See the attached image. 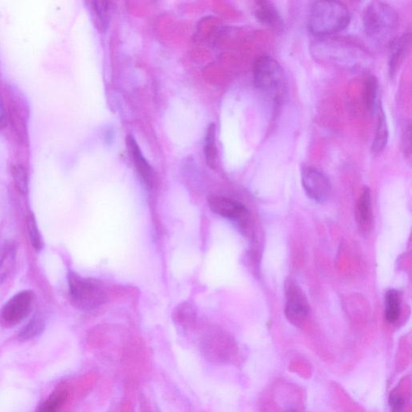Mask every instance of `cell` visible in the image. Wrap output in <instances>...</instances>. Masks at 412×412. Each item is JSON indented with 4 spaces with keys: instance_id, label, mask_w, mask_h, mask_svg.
<instances>
[{
    "instance_id": "obj_9",
    "label": "cell",
    "mask_w": 412,
    "mask_h": 412,
    "mask_svg": "<svg viewBox=\"0 0 412 412\" xmlns=\"http://www.w3.org/2000/svg\"><path fill=\"white\" fill-rule=\"evenodd\" d=\"M308 312V303L303 292L295 284H289L287 287L285 308V314L288 320L294 325H299L306 320Z\"/></svg>"
},
{
    "instance_id": "obj_3",
    "label": "cell",
    "mask_w": 412,
    "mask_h": 412,
    "mask_svg": "<svg viewBox=\"0 0 412 412\" xmlns=\"http://www.w3.org/2000/svg\"><path fill=\"white\" fill-rule=\"evenodd\" d=\"M350 13L344 3L317 1L309 10L308 27L317 38L330 37L349 26Z\"/></svg>"
},
{
    "instance_id": "obj_28",
    "label": "cell",
    "mask_w": 412,
    "mask_h": 412,
    "mask_svg": "<svg viewBox=\"0 0 412 412\" xmlns=\"http://www.w3.org/2000/svg\"><path fill=\"white\" fill-rule=\"evenodd\" d=\"M4 118L3 106L1 99H0V124L3 122Z\"/></svg>"
},
{
    "instance_id": "obj_17",
    "label": "cell",
    "mask_w": 412,
    "mask_h": 412,
    "mask_svg": "<svg viewBox=\"0 0 412 412\" xmlns=\"http://www.w3.org/2000/svg\"><path fill=\"white\" fill-rule=\"evenodd\" d=\"M17 248L12 243L5 244L0 257V283L6 281L16 263Z\"/></svg>"
},
{
    "instance_id": "obj_2",
    "label": "cell",
    "mask_w": 412,
    "mask_h": 412,
    "mask_svg": "<svg viewBox=\"0 0 412 412\" xmlns=\"http://www.w3.org/2000/svg\"><path fill=\"white\" fill-rule=\"evenodd\" d=\"M362 19L366 37L375 46H389L395 38L400 17L390 4L380 1L370 3L363 12Z\"/></svg>"
},
{
    "instance_id": "obj_11",
    "label": "cell",
    "mask_w": 412,
    "mask_h": 412,
    "mask_svg": "<svg viewBox=\"0 0 412 412\" xmlns=\"http://www.w3.org/2000/svg\"><path fill=\"white\" fill-rule=\"evenodd\" d=\"M411 46V33L395 37L389 45V73L394 77L403 64Z\"/></svg>"
},
{
    "instance_id": "obj_25",
    "label": "cell",
    "mask_w": 412,
    "mask_h": 412,
    "mask_svg": "<svg viewBox=\"0 0 412 412\" xmlns=\"http://www.w3.org/2000/svg\"><path fill=\"white\" fill-rule=\"evenodd\" d=\"M92 8L96 15V19L102 28H106L108 24V3L107 2H93Z\"/></svg>"
},
{
    "instance_id": "obj_27",
    "label": "cell",
    "mask_w": 412,
    "mask_h": 412,
    "mask_svg": "<svg viewBox=\"0 0 412 412\" xmlns=\"http://www.w3.org/2000/svg\"><path fill=\"white\" fill-rule=\"evenodd\" d=\"M402 146L406 156H411V124L408 122L405 125L403 135H402Z\"/></svg>"
},
{
    "instance_id": "obj_24",
    "label": "cell",
    "mask_w": 412,
    "mask_h": 412,
    "mask_svg": "<svg viewBox=\"0 0 412 412\" xmlns=\"http://www.w3.org/2000/svg\"><path fill=\"white\" fill-rule=\"evenodd\" d=\"M12 176L19 192L22 194L28 193V176L26 170L21 165H16L12 168Z\"/></svg>"
},
{
    "instance_id": "obj_12",
    "label": "cell",
    "mask_w": 412,
    "mask_h": 412,
    "mask_svg": "<svg viewBox=\"0 0 412 412\" xmlns=\"http://www.w3.org/2000/svg\"><path fill=\"white\" fill-rule=\"evenodd\" d=\"M127 146L129 148V153L133 158L134 164L136 167L137 171L140 176L142 180H143L144 184L148 188H153L154 184V174L153 169L147 161L145 157L140 149L138 144L134 137L131 135L127 136Z\"/></svg>"
},
{
    "instance_id": "obj_20",
    "label": "cell",
    "mask_w": 412,
    "mask_h": 412,
    "mask_svg": "<svg viewBox=\"0 0 412 412\" xmlns=\"http://www.w3.org/2000/svg\"><path fill=\"white\" fill-rule=\"evenodd\" d=\"M68 393L65 389H57L39 406L37 412H59L66 404Z\"/></svg>"
},
{
    "instance_id": "obj_13",
    "label": "cell",
    "mask_w": 412,
    "mask_h": 412,
    "mask_svg": "<svg viewBox=\"0 0 412 412\" xmlns=\"http://www.w3.org/2000/svg\"><path fill=\"white\" fill-rule=\"evenodd\" d=\"M377 124L375 139L371 147L372 153L379 155L386 149L389 140V129L386 114L380 103L377 111Z\"/></svg>"
},
{
    "instance_id": "obj_14",
    "label": "cell",
    "mask_w": 412,
    "mask_h": 412,
    "mask_svg": "<svg viewBox=\"0 0 412 412\" xmlns=\"http://www.w3.org/2000/svg\"><path fill=\"white\" fill-rule=\"evenodd\" d=\"M256 16L263 26L279 29L283 26V19L277 8L272 3L261 1L257 3Z\"/></svg>"
},
{
    "instance_id": "obj_1",
    "label": "cell",
    "mask_w": 412,
    "mask_h": 412,
    "mask_svg": "<svg viewBox=\"0 0 412 412\" xmlns=\"http://www.w3.org/2000/svg\"><path fill=\"white\" fill-rule=\"evenodd\" d=\"M311 53L318 62L342 71H363L373 65L366 48L346 39L318 38L312 44Z\"/></svg>"
},
{
    "instance_id": "obj_18",
    "label": "cell",
    "mask_w": 412,
    "mask_h": 412,
    "mask_svg": "<svg viewBox=\"0 0 412 412\" xmlns=\"http://www.w3.org/2000/svg\"><path fill=\"white\" fill-rule=\"evenodd\" d=\"M46 328L45 318L41 314L37 313L36 315L29 321L26 326L22 328L19 333V339L23 341L33 339L40 336Z\"/></svg>"
},
{
    "instance_id": "obj_16",
    "label": "cell",
    "mask_w": 412,
    "mask_h": 412,
    "mask_svg": "<svg viewBox=\"0 0 412 412\" xmlns=\"http://www.w3.org/2000/svg\"><path fill=\"white\" fill-rule=\"evenodd\" d=\"M357 220L362 230L367 232L371 224V196L369 188L363 189L357 206Z\"/></svg>"
},
{
    "instance_id": "obj_10",
    "label": "cell",
    "mask_w": 412,
    "mask_h": 412,
    "mask_svg": "<svg viewBox=\"0 0 412 412\" xmlns=\"http://www.w3.org/2000/svg\"><path fill=\"white\" fill-rule=\"evenodd\" d=\"M209 206L216 214L228 219L241 220L247 216V209L237 200L221 196H214L209 199Z\"/></svg>"
},
{
    "instance_id": "obj_23",
    "label": "cell",
    "mask_w": 412,
    "mask_h": 412,
    "mask_svg": "<svg viewBox=\"0 0 412 412\" xmlns=\"http://www.w3.org/2000/svg\"><path fill=\"white\" fill-rule=\"evenodd\" d=\"M28 228L32 246L37 252H41L45 245H44L43 238L40 230H39L35 216L32 213L28 217Z\"/></svg>"
},
{
    "instance_id": "obj_21",
    "label": "cell",
    "mask_w": 412,
    "mask_h": 412,
    "mask_svg": "<svg viewBox=\"0 0 412 412\" xmlns=\"http://www.w3.org/2000/svg\"><path fill=\"white\" fill-rule=\"evenodd\" d=\"M385 318L389 323L398 321L400 314V300L399 292L391 289L385 296Z\"/></svg>"
},
{
    "instance_id": "obj_4",
    "label": "cell",
    "mask_w": 412,
    "mask_h": 412,
    "mask_svg": "<svg viewBox=\"0 0 412 412\" xmlns=\"http://www.w3.org/2000/svg\"><path fill=\"white\" fill-rule=\"evenodd\" d=\"M254 84L268 99L281 104L288 91V82L283 68L270 56L257 58L253 66Z\"/></svg>"
},
{
    "instance_id": "obj_6",
    "label": "cell",
    "mask_w": 412,
    "mask_h": 412,
    "mask_svg": "<svg viewBox=\"0 0 412 412\" xmlns=\"http://www.w3.org/2000/svg\"><path fill=\"white\" fill-rule=\"evenodd\" d=\"M200 348L209 362L223 363L232 359V341L220 328L213 326L206 328L200 336Z\"/></svg>"
},
{
    "instance_id": "obj_19",
    "label": "cell",
    "mask_w": 412,
    "mask_h": 412,
    "mask_svg": "<svg viewBox=\"0 0 412 412\" xmlns=\"http://www.w3.org/2000/svg\"><path fill=\"white\" fill-rule=\"evenodd\" d=\"M174 318L176 326L184 330H188L194 326L196 312L190 303H183L176 307Z\"/></svg>"
},
{
    "instance_id": "obj_15",
    "label": "cell",
    "mask_w": 412,
    "mask_h": 412,
    "mask_svg": "<svg viewBox=\"0 0 412 412\" xmlns=\"http://www.w3.org/2000/svg\"><path fill=\"white\" fill-rule=\"evenodd\" d=\"M379 81L374 75L366 77L363 82V104L368 112L376 113L380 102H379Z\"/></svg>"
},
{
    "instance_id": "obj_5",
    "label": "cell",
    "mask_w": 412,
    "mask_h": 412,
    "mask_svg": "<svg viewBox=\"0 0 412 412\" xmlns=\"http://www.w3.org/2000/svg\"><path fill=\"white\" fill-rule=\"evenodd\" d=\"M68 283L73 305L82 311L94 310L106 302V289L96 279L71 272L68 274Z\"/></svg>"
},
{
    "instance_id": "obj_26",
    "label": "cell",
    "mask_w": 412,
    "mask_h": 412,
    "mask_svg": "<svg viewBox=\"0 0 412 412\" xmlns=\"http://www.w3.org/2000/svg\"><path fill=\"white\" fill-rule=\"evenodd\" d=\"M391 412H404L405 409V401L400 395L392 392L389 398Z\"/></svg>"
},
{
    "instance_id": "obj_22",
    "label": "cell",
    "mask_w": 412,
    "mask_h": 412,
    "mask_svg": "<svg viewBox=\"0 0 412 412\" xmlns=\"http://www.w3.org/2000/svg\"><path fill=\"white\" fill-rule=\"evenodd\" d=\"M216 126L211 124L205 137V155L206 162L210 168L215 169L217 164V148H216Z\"/></svg>"
},
{
    "instance_id": "obj_7",
    "label": "cell",
    "mask_w": 412,
    "mask_h": 412,
    "mask_svg": "<svg viewBox=\"0 0 412 412\" xmlns=\"http://www.w3.org/2000/svg\"><path fill=\"white\" fill-rule=\"evenodd\" d=\"M34 297L30 290L19 292L5 303L0 312V324L11 328L26 320L32 308Z\"/></svg>"
},
{
    "instance_id": "obj_8",
    "label": "cell",
    "mask_w": 412,
    "mask_h": 412,
    "mask_svg": "<svg viewBox=\"0 0 412 412\" xmlns=\"http://www.w3.org/2000/svg\"><path fill=\"white\" fill-rule=\"evenodd\" d=\"M301 181L308 198L318 203H326L331 192V185L326 175L314 167L302 170Z\"/></svg>"
},
{
    "instance_id": "obj_29",
    "label": "cell",
    "mask_w": 412,
    "mask_h": 412,
    "mask_svg": "<svg viewBox=\"0 0 412 412\" xmlns=\"http://www.w3.org/2000/svg\"><path fill=\"white\" fill-rule=\"evenodd\" d=\"M286 412H299V411L295 409H288V411Z\"/></svg>"
}]
</instances>
